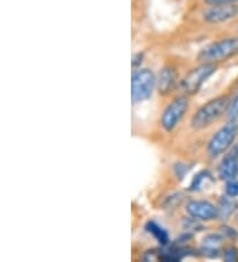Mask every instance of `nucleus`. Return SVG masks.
Masks as SVG:
<instances>
[{
	"mask_svg": "<svg viewBox=\"0 0 238 262\" xmlns=\"http://www.w3.org/2000/svg\"><path fill=\"white\" fill-rule=\"evenodd\" d=\"M217 71L216 64H200L192 69L180 82V88L185 96H193L201 89L205 81Z\"/></svg>",
	"mask_w": 238,
	"mask_h": 262,
	"instance_id": "nucleus-5",
	"label": "nucleus"
},
{
	"mask_svg": "<svg viewBox=\"0 0 238 262\" xmlns=\"http://www.w3.org/2000/svg\"><path fill=\"white\" fill-rule=\"evenodd\" d=\"M228 115L229 118L232 119V121H235L238 118V93L235 94L234 98L232 99V102H230V107L228 110Z\"/></svg>",
	"mask_w": 238,
	"mask_h": 262,
	"instance_id": "nucleus-13",
	"label": "nucleus"
},
{
	"mask_svg": "<svg viewBox=\"0 0 238 262\" xmlns=\"http://www.w3.org/2000/svg\"><path fill=\"white\" fill-rule=\"evenodd\" d=\"M225 192L228 198H237L238 196V180L230 179L226 180V186H225Z\"/></svg>",
	"mask_w": 238,
	"mask_h": 262,
	"instance_id": "nucleus-12",
	"label": "nucleus"
},
{
	"mask_svg": "<svg viewBox=\"0 0 238 262\" xmlns=\"http://www.w3.org/2000/svg\"><path fill=\"white\" fill-rule=\"evenodd\" d=\"M224 257H225L226 261H229V262L237 261L238 259L237 249H234V248H229V249L225 252V254H224Z\"/></svg>",
	"mask_w": 238,
	"mask_h": 262,
	"instance_id": "nucleus-15",
	"label": "nucleus"
},
{
	"mask_svg": "<svg viewBox=\"0 0 238 262\" xmlns=\"http://www.w3.org/2000/svg\"><path fill=\"white\" fill-rule=\"evenodd\" d=\"M238 15V4H217L209 6V8L204 12V20L208 24H221L234 19Z\"/></svg>",
	"mask_w": 238,
	"mask_h": 262,
	"instance_id": "nucleus-8",
	"label": "nucleus"
},
{
	"mask_svg": "<svg viewBox=\"0 0 238 262\" xmlns=\"http://www.w3.org/2000/svg\"><path fill=\"white\" fill-rule=\"evenodd\" d=\"M206 172H200L197 173L196 176H194V179L192 180V184H190V191H197V189L200 188L201 186V182H203V179H205L206 178Z\"/></svg>",
	"mask_w": 238,
	"mask_h": 262,
	"instance_id": "nucleus-14",
	"label": "nucleus"
},
{
	"mask_svg": "<svg viewBox=\"0 0 238 262\" xmlns=\"http://www.w3.org/2000/svg\"><path fill=\"white\" fill-rule=\"evenodd\" d=\"M156 88V76L151 69H139L134 72L131 78V99L140 103L151 98Z\"/></svg>",
	"mask_w": 238,
	"mask_h": 262,
	"instance_id": "nucleus-3",
	"label": "nucleus"
},
{
	"mask_svg": "<svg viewBox=\"0 0 238 262\" xmlns=\"http://www.w3.org/2000/svg\"><path fill=\"white\" fill-rule=\"evenodd\" d=\"M208 6H217V4H234L238 0H204Z\"/></svg>",
	"mask_w": 238,
	"mask_h": 262,
	"instance_id": "nucleus-16",
	"label": "nucleus"
},
{
	"mask_svg": "<svg viewBox=\"0 0 238 262\" xmlns=\"http://www.w3.org/2000/svg\"><path fill=\"white\" fill-rule=\"evenodd\" d=\"M238 55V37L222 38L206 45L197 56L201 64H220Z\"/></svg>",
	"mask_w": 238,
	"mask_h": 262,
	"instance_id": "nucleus-2",
	"label": "nucleus"
},
{
	"mask_svg": "<svg viewBox=\"0 0 238 262\" xmlns=\"http://www.w3.org/2000/svg\"><path fill=\"white\" fill-rule=\"evenodd\" d=\"M143 61V53H137L133 57V68H138Z\"/></svg>",
	"mask_w": 238,
	"mask_h": 262,
	"instance_id": "nucleus-17",
	"label": "nucleus"
},
{
	"mask_svg": "<svg viewBox=\"0 0 238 262\" xmlns=\"http://www.w3.org/2000/svg\"><path fill=\"white\" fill-rule=\"evenodd\" d=\"M238 135V125L235 121L229 122L228 125L222 126L216 134L210 138L206 146V152L210 158H217L232 147L233 142Z\"/></svg>",
	"mask_w": 238,
	"mask_h": 262,
	"instance_id": "nucleus-4",
	"label": "nucleus"
},
{
	"mask_svg": "<svg viewBox=\"0 0 238 262\" xmlns=\"http://www.w3.org/2000/svg\"><path fill=\"white\" fill-rule=\"evenodd\" d=\"M188 107H189V101H188V97L185 94L175 98L165 107L164 113L162 115V119H160V125L164 128V131H167V133L174 131L176 126L180 123L181 118L184 117L185 113L188 112Z\"/></svg>",
	"mask_w": 238,
	"mask_h": 262,
	"instance_id": "nucleus-6",
	"label": "nucleus"
},
{
	"mask_svg": "<svg viewBox=\"0 0 238 262\" xmlns=\"http://www.w3.org/2000/svg\"><path fill=\"white\" fill-rule=\"evenodd\" d=\"M238 175V146L233 147L222 159L219 167V176L222 180L235 179Z\"/></svg>",
	"mask_w": 238,
	"mask_h": 262,
	"instance_id": "nucleus-9",
	"label": "nucleus"
},
{
	"mask_svg": "<svg viewBox=\"0 0 238 262\" xmlns=\"http://www.w3.org/2000/svg\"><path fill=\"white\" fill-rule=\"evenodd\" d=\"M176 82H178V74L171 67L163 68L159 76L156 77V88H158L159 93L163 96L171 93Z\"/></svg>",
	"mask_w": 238,
	"mask_h": 262,
	"instance_id": "nucleus-10",
	"label": "nucleus"
},
{
	"mask_svg": "<svg viewBox=\"0 0 238 262\" xmlns=\"http://www.w3.org/2000/svg\"><path fill=\"white\" fill-rule=\"evenodd\" d=\"M187 213L194 220L210 221L220 217L219 208L206 200H190L185 205Z\"/></svg>",
	"mask_w": 238,
	"mask_h": 262,
	"instance_id": "nucleus-7",
	"label": "nucleus"
},
{
	"mask_svg": "<svg viewBox=\"0 0 238 262\" xmlns=\"http://www.w3.org/2000/svg\"><path fill=\"white\" fill-rule=\"evenodd\" d=\"M146 229H147V232L153 234V236L155 237L156 240L162 244V245H167V244H168V241H169L168 234H167V232H165V230L163 229L160 225L156 224L155 221H148L146 225Z\"/></svg>",
	"mask_w": 238,
	"mask_h": 262,
	"instance_id": "nucleus-11",
	"label": "nucleus"
},
{
	"mask_svg": "<svg viewBox=\"0 0 238 262\" xmlns=\"http://www.w3.org/2000/svg\"><path fill=\"white\" fill-rule=\"evenodd\" d=\"M230 102L232 101L226 96H220L208 101L205 105L196 110V113L190 119L192 127L196 128V130H203V128L212 126L214 122L221 118L222 115L228 113Z\"/></svg>",
	"mask_w": 238,
	"mask_h": 262,
	"instance_id": "nucleus-1",
	"label": "nucleus"
}]
</instances>
